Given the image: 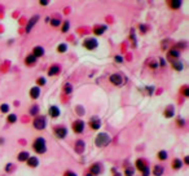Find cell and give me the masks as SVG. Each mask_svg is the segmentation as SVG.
<instances>
[{"label": "cell", "mask_w": 189, "mask_h": 176, "mask_svg": "<svg viewBox=\"0 0 189 176\" xmlns=\"http://www.w3.org/2000/svg\"><path fill=\"white\" fill-rule=\"evenodd\" d=\"M75 110H76V113H78L79 115H83V114H84V109H83L82 105H78V106L75 108Z\"/></svg>", "instance_id": "45"}, {"label": "cell", "mask_w": 189, "mask_h": 176, "mask_svg": "<svg viewBox=\"0 0 189 176\" xmlns=\"http://www.w3.org/2000/svg\"><path fill=\"white\" fill-rule=\"evenodd\" d=\"M126 81H127V79L123 78V75L119 74V73H114V74H111L109 76V82L113 86H115V87H122Z\"/></svg>", "instance_id": "4"}, {"label": "cell", "mask_w": 189, "mask_h": 176, "mask_svg": "<svg viewBox=\"0 0 189 176\" xmlns=\"http://www.w3.org/2000/svg\"><path fill=\"white\" fill-rule=\"evenodd\" d=\"M29 96L32 99V100H36L39 96H40V87L38 86H34L30 88V92H29Z\"/></svg>", "instance_id": "17"}, {"label": "cell", "mask_w": 189, "mask_h": 176, "mask_svg": "<svg viewBox=\"0 0 189 176\" xmlns=\"http://www.w3.org/2000/svg\"><path fill=\"white\" fill-rule=\"evenodd\" d=\"M32 149L38 154H44L47 152V143L44 137H36L32 143Z\"/></svg>", "instance_id": "2"}, {"label": "cell", "mask_w": 189, "mask_h": 176, "mask_svg": "<svg viewBox=\"0 0 189 176\" xmlns=\"http://www.w3.org/2000/svg\"><path fill=\"white\" fill-rule=\"evenodd\" d=\"M114 176H121V175H119V174H117V175H114Z\"/></svg>", "instance_id": "53"}, {"label": "cell", "mask_w": 189, "mask_h": 176, "mask_svg": "<svg viewBox=\"0 0 189 176\" xmlns=\"http://www.w3.org/2000/svg\"><path fill=\"white\" fill-rule=\"evenodd\" d=\"M102 170H104V167H102V164H101V163H99V162H96V163H93V164H91V166H90L88 172H90L92 176H99V175H101Z\"/></svg>", "instance_id": "7"}, {"label": "cell", "mask_w": 189, "mask_h": 176, "mask_svg": "<svg viewBox=\"0 0 189 176\" xmlns=\"http://www.w3.org/2000/svg\"><path fill=\"white\" fill-rule=\"evenodd\" d=\"M88 125H90L91 130H93V131H99V130L101 128V119H100L99 117H96V115H93V117L90 118Z\"/></svg>", "instance_id": "9"}, {"label": "cell", "mask_w": 189, "mask_h": 176, "mask_svg": "<svg viewBox=\"0 0 189 176\" xmlns=\"http://www.w3.org/2000/svg\"><path fill=\"white\" fill-rule=\"evenodd\" d=\"M152 172H150V169H149V166H147L145 169L141 171V176H149Z\"/></svg>", "instance_id": "44"}, {"label": "cell", "mask_w": 189, "mask_h": 176, "mask_svg": "<svg viewBox=\"0 0 189 176\" xmlns=\"http://www.w3.org/2000/svg\"><path fill=\"white\" fill-rule=\"evenodd\" d=\"M36 62H38V58H36L35 56H32L31 53H30V55H27L26 57H25V65L29 66V67H31V66H35V65H36Z\"/></svg>", "instance_id": "16"}, {"label": "cell", "mask_w": 189, "mask_h": 176, "mask_svg": "<svg viewBox=\"0 0 189 176\" xmlns=\"http://www.w3.org/2000/svg\"><path fill=\"white\" fill-rule=\"evenodd\" d=\"M148 66H149L152 70H156V69H158V67H159L158 61H150V62L148 64Z\"/></svg>", "instance_id": "39"}, {"label": "cell", "mask_w": 189, "mask_h": 176, "mask_svg": "<svg viewBox=\"0 0 189 176\" xmlns=\"http://www.w3.org/2000/svg\"><path fill=\"white\" fill-rule=\"evenodd\" d=\"M84 176H92V175H91V174L87 171V172H84Z\"/></svg>", "instance_id": "52"}, {"label": "cell", "mask_w": 189, "mask_h": 176, "mask_svg": "<svg viewBox=\"0 0 189 176\" xmlns=\"http://www.w3.org/2000/svg\"><path fill=\"white\" fill-rule=\"evenodd\" d=\"M167 60L168 61H175V60H180V51L179 49H176V48H170L168 51H167Z\"/></svg>", "instance_id": "11"}, {"label": "cell", "mask_w": 189, "mask_h": 176, "mask_svg": "<svg viewBox=\"0 0 189 176\" xmlns=\"http://www.w3.org/2000/svg\"><path fill=\"white\" fill-rule=\"evenodd\" d=\"M182 5H183V2H180V0H170V2H167V7L170 8V9H172V11L180 9Z\"/></svg>", "instance_id": "14"}, {"label": "cell", "mask_w": 189, "mask_h": 176, "mask_svg": "<svg viewBox=\"0 0 189 176\" xmlns=\"http://www.w3.org/2000/svg\"><path fill=\"white\" fill-rule=\"evenodd\" d=\"M175 115V108L174 105H168V106H166L165 111H163V117L165 118H172Z\"/></svg>", "instance_id": "21"}, {"label": "cell", "mask_w": 189, "mask_h": 176, "mask_svg": "<svg viewBox=\"0 0 189 176\" xmlns=\"http://www.w3.org/2000/svg\"><path fill=\"white\" fill-rule=\"evenodd\" d=\"M82 46L87 51H94L99 47V42H97L96 38H85L82 43Z\"/></svg>", "instance_id": "5"}, {"label": "cell", "mask_w": 189, "mask_h": 176, "mask_svg": "<svg viewBox=\"0 0 189 176\" xmlns=\"http://www.w3.org/2000/svg\"><path fill=\"white\" fill-rule=\"evenodd\" d=\"M187 46H188L187 42H179L174 48H176V49H177V48H180V49H185V48H187Z\"/></svg>", "instance_id": "40"}, {"label": "cell", "mask_w": 189, "mask_h": 176, "mask_svg": "<svg viewBox=\"0 0 189 176\" xmlns=\"http://www.w3.org/2000/svg\"><path fill=\"white\" fill-rule=\"evenodd\" d=\"M133 174H135L133 167L128 166V163H127L126 167H124V176H133Z\"/></svg>", "instance_id": "29"}, {"label": "cell", "mask_w": 189, "mask_h": 176, "mask_svg": "<svg viewBox=\"0 0 189 176\" xmlns=\"http://www.w3.org/2000/svg\"><path fill=\"white\" fill-rule=\"evenodd\" d=\"M185 123H187V122H185V119H184V118H182V117H179V118L176 119V126H177V127H184V126H185Z\"/></svg>", "instance_id": "38"}, {"label": "cell", "mask_w": 189, "mask_h": 176, "mask_svg": "<svg viewBox=\"0 0 189 176\" xmlns=\"http://www.w3.org/2000/svg\"><path fill=\"white\" fill-rule=\"evenodd\" d=\"M9 105H8V104H2V105H0V111H2L3 114H7L8 111H9Z\"/></svg>", "instance_id": "36"}, {"label": "cell", "mask_w": 189, "mask_h": 176, "mask_svg": "<svg viewBox=\"0 0 189 176\" xmlns=\"http://www.w3.org/2000/svg\"><path fill=\"white\" fill-rule=\"evenodd\" d=\"M183 163H184V164H189V157H188V155H185V157H184Z\"/></svg>", "instance_id": "50"}, {"label": "cell", "mask_w": 189, "mask_h": 176, "mask_svg": "<svg viewBox=\"0 0 189 176\" xmlns=\"http://www.w3.org/2000/svg\"><path fill=\"white\" fill-rule=\"evenodd\" d=\"M60 71H61V66H60L58 64H55V65H52L48 69V75L49 76H55V75H58Z\"/></svg>", "instance_id": "20"}, {"label": "cell", "mask_w": 189, "mask_h": 176, "mask_svg": "<svg viewBox=\"0 0 189 176\" xmlns=\"http://www.w3.org/2000/svg\"><path fill=\"white\" fill-rule=\"evenodd\" d=\"M62 91H64L65 95H71V92H73V84L69 83V82L64 83V86H62Z\"/></svg>", "instance_id": "27"}, {"label": "cell", "mask_w": 189, "mask_h": 176, "mask_svg": "<svg viewBox=\"0 0 189 176\" xmlns=\"http://www.w3.org/2000/svg\"><path fill=\"white\" fill-rule=\"evenodd\" d=\"M38 21H39V14H35V16H32L31 18L27 21L26 26H25V31H26L27 34H29V32H31V30L34 29V26H35V25L38 23Z\"/></svg>", "instance_id": "10"}, {"label": "cell", "mask_w": 189, "mask_h": 176, "mask_svg": "<svg viewBox=\"0 0 189 176\" xmlns=\"http://www.w3.org/2000/svg\"><path fill=\"white\" fill-rule=\"evenodd\" d=\"M171 66H172V69L175 70V71H183L184 70V62L182 60H175L171 62Z\"/></svg>", "instance_id": "19"}, {"label": "cell", "mask_w": 189, "mask_h": 176, "mask_svg": "<svg viewBox=\"0 0 189 176\" xmlns=\"http://www.w3.org/2000/svg\"><path fill=\"white\" fill-rule=\"evenodd\" d=\"M84 149H85V143L83 141V140H76L75 144H74V150H75V153L83 154Z\"/></svg>", "instance_id": "12"}, {"label": "cell", "mask_w": 189, "mask_h": 176, "mask_svg": "<svg viewBox=\"0 0 189 176\" xmlns=\"http://www.w3.org/2000/svg\"><path fill=\"white\" fill-rule=\"evenodd\" d=\"M154 176H162L163 172H165V169H163V166L162 164H156L153 167V171H150Z\"/></svg>", "instance_id": "25"}, {"label": "cell", "mask_w": 189, "mask_h": 176, "mask_svg": "<svg viewBox=\"0 0 189 176\" xmlns=\"http://www.w3.org/2000/svg\"><path fill=\"white\" fill-rule=\"evenodd\" d=\"M183 166H184L183 161H182V159H179V158H175V159H174L172 162H171V167H172V170H175V171L182 170V169H183Z\"/></svg>", "instance_id": "22"}, {"label": "cell", "mask_w": 189, "mask_h": 176, "mask_svg": "<svg viewBox=\"0 0 189 176\" xmlns=\"http://www.w3.org/2000/svg\"><path fill=\"white\" fill-rule=\"evenodd\" d=\"M31 55L32 56H35L36 58H40L44 56V48H43L41 46H36V47H34L32 48V52H31Z\"/></svg>", "instance_id": "18"}, {"label": "cell", "mask_w": 189, "mask_h": 176, "mask_svg": "<svg viewBox=\"0 0 189 176\" xmlns=\"http://www.w3.org/2000/svg\"><path fill=\"white\" fill-rule=\"evenodd\" d=\"M62 176H78L74 171H71V170H67V171H65L64 172V175Z\"/></svg>", "instance_id": "47"}, {"label": "cell", "mask_w": 189, "mask_h": 176, "mask_svg": "<svg viewBox=\"0 0 189 176\" xmlns=\"http://www.w3.org/2000/svg\"><path fill=\"white\" fill-rule=\"evenodd\" d=\"M39 4L46 7V5H48V4H49V2H48V0H39Z\"/></svg>", "instance_id": "48"}, {"label": "cell", "mask_w": 189, "mask_h": 176, "mask_svg": "<svg viewBox=\"0 0 189 176\" xmlns=\"http://www.w3.org/2000/svg\"><path fill=\"white\" fill-rule=\"evenodd\" d=\"M69 49V46L66 43H61V44H58V47H57V52L58 53H66Z\"/></svg>", "instance_id": "28"}, {"label": "cell", "mask_w": 189, "mask_h": 176, "mask_svg": "<svg viewBox=\"0 0 189 176\" xmlns=\"http://www.w3.org/2000/svg\"><path fill=\"white\" fill-rule=\"evenodd\" d=\"M36 83H38V87H43V86L47 84V79L43 78V76H39V78L36 79Z\"/></svg>", "instance_id": "35"}, {"label": "cell", "mask_w": 189, "mask_h": 176, "mask_svg": "<svg viewBox=\"0 0 189 176\" xmlns=\"http://www.w3.org/2000/svg\"><path fill=\"white\" fill-rule=\"evenodd\" d=\"M26 163H27L29 167H31V169H36V167L39 166V158L38 157H30L26 161Z\"/></svg>", "instance_id": "24"}, {"label": "cell", "mask_w": 189, "mask_h": 176, "mask_svg": "<svg viewBox=\"0 0 189 176\" xmlns=\"http://www.w3.org/2000/svg\"><path fill=\"white\" fill-rule=\"evenodd\" d=\"M145 90H147L148 96H152L154 93V90H156V88H154V86H149V87H145Z\"/></svg>", "instance_id": "41"}, {"label": "cell", "mask_w": 189, "mask_h": 176, "mask_svg": "<svg viewBox=\"0 0 189 176\" xmlns=\"http://www.w3.org/2000/svg\"><path fill=\"white\" fill-rule=\"evenodd\" d=\"M29 158H30V153L26 152V150H22V152L18 153V155H17V161L18 162H26Z\"/></svg>", "instance_id": "26"}, {"label": "cell", "mask_w": 189, "mask_h": 176, "mask_svg": "<svg viewBox=\"0 0 189 176\" xmlns=\"http://www.w3.org/2000/svg\"><path fill=\"white\" fill-rule=\"evenodd\" d=\"M60 114H61V111H60V108L58 106H56V105H52V106H49V109H48V115L51 117V118H58L60 117Z\"/></svg>", "instance_id": "13"}, {"label": "cell", "mask_w": 189, "mask_h": 176, "mask_svg": "<svg viewBox=\"0 0 189 176\" xmlns=\"http://www.w3.org/2000/svg\"><path fill=\"white\" fill-rule=\"evenodd\" d=\"M180 93H182L184 97H189V86L184 84V86L182 87V90H180Z\"/></svg>", "instance_id": "32"}, {"label": "cell", "mask_w": 189, "mask_h": 176, "mask_svg": "<svg viewBox=\"0 0 189 176\" xmlns=\"http://www.w3.org/2000/svg\"><path fill=\"white\" fill-rule=\"evenodd\" d=\"M7 122L9 123V125H14V123L17 122V115L16 114H9V115L7 117Z\"/></svg>", "instance_id": "33"}, {"label": "cell", "mask_w": 189, "mask_h": 176, "mask_svg": "<svg viewBox=\"0 0 189 176\" xmlns=\"http://www.w3.org/2000/svg\"><path fill=\"white\" fill-rule=\"evenodd\" d=\"M147 166H148V163L145 162V159H143V158H139V159H136V161H135V167H136V169L139 170L140 172H141V171H143Z\"/></svg>", "instance_id": "23"}, {"label": "cell", "mask_w": 189, "mask_h": 176, "mask_svg": "<svg viewBox=\"0 0 189 176\" xmlns=\"http://www.w3.org/2000/svg\"><path fill=\"white\" fill-rule=\"evenodd\" d=\"M12 170H14V166H13V163H8V164L5 166V172H11Z\"/></svg>", "instance_id": "46"}, {"label": "cell", "mask_w": 189, "mask_h": 176, "mask_svg": "<svg viewBox=\"0 0 189 176\" xmlns=\"http://www.w3.org/2000/svg\"><path fill=\"white\" fill-rule=\"evenodd\" d=\"M123 57L121 56V55H117V56H114V62H117V64H123Z\"/></svg>", "instance_id": "43"}, {"label": "cell", "mask_w": 189, "mask_h": 176, "mask_svg": "<svg viewBox=\"0 0 189 176\" xmlns=\"http://www.w3.org/2000/svg\"><path fill=\"white\" fill-rule=\"evenodd\" d=\"M69 30H70V22L69 21H65L64 23H62V27H61V32H67Z\"/></svg>", "instance_id": "34"}, {"label": "cell", "mask_w": 189, "mask_h": 176, "mask_svg": "<svg viewBox=\"0 0 189 176\" xmlns=\"http://www.w3.org/2000/svg\"><path fill=\"white\" fill-rule=\"evenodd\" d=\"M38 113H39V106H38V105H32V106H30V109H29L30 115H38Z\"/></svg>", "instance_id": "31"}, {"label": "cell", "mask_w": 189, "mask_h": 176, "mask_svg": "<svg viewBox=\"0 0 189 176\" xmlns=\"http://www.w3.org/2000/svg\"><path fill=\"white\" fill-rule=\"evenodd\" d=\"M139 31H140V34H145L148 31V26L147 25H139Z\"/></svg>", "instance_id": "42"}, {"label": "cell", "mask_w": 189, "mask_h": 176, "mask_svg": "<svg viewBox=\"0 0 189 176\" xmlns=\"http://www.w3.org/2000/svg\"><path fill=\"white\" fill-rule=\"evenodd\" d=\"M32 127L38 130V131H41V130H44L47 127V118L44 115H38L34 118L32 120Z\"/></svg>", "instance_id": "3"}, {"label": "cell", "mask_w": 189, "mask_h": 176, "mask_svg": "<svg viewBox=\"0 0 189 176\" xmlns=\"http://www.w3.org/2000/svg\"><path fill=\"white\" fill-rule=\"evenodd\" d=\"M158 65H161L162 67H163V66H166V61L163 60V58H159V64H158Z\"/></svg>", "instance_id": "49"}, {"label": "cell", "mask_w": 189, "mask_h": 176, "mask_svg": "<svg viewBox=\"0 0 189 176\" xmlns=\"http://www.w3.org/2000/svg\"><path fill=\"white\" fill-rule=\"evenodd\" d=\"M108 30V26L106 25H96L93 27V34L96 35V37H101L102 34Z\"/></svg>", "instance_id": "15"}, {"label": "cell", "mask_w": 189, "mask_h": 176, "mask_svg": "<svg viewBox=\"0 0 189 176\" xmlns=\"http://www.w3.org/2000/svg\"><path fill=\"white\" fill-rule=\"evenodd\" d=\"M111 143V137L109 134H105V132H100V134L94 137V145L97 148H105Z\"/></svg>", "instance_id": "1"}, {"label": "cell", "mask_w": 189, "mask_h": 176, "mask_svg": "<svg viewBox=\"0 0 189 176\" xmlns=\"http://www.w3.org/2000/svg\"><path fill=\"white\" fill-rule=\"evenodd\" d=\"M3 144H4V139L0 137V145H3Z\"/></svg>", "instance_id": "51"}, {"label": "cell", "mask_w": 189, "mask_h": 176, "mask_svg": "<svg viewBox=\"0 0 189 176\" xmlns=\"http://www.w3.org/2000/svg\"><path fill=\"white\" fill-rule=\"evenodd\" d=\"M49 23H51V26H52V27H58L60 25H61V21H60L58 18H52L49 21Z\"/></svg>", "instance_id": "37"}, {"label": "cell", "mask_w": 189, "mask_h": 176, "mask_svg": "<svg viewBox=\"0 0 189 176\" xmlns=\"http://www.w3.org/2000/svg\"><path fill=\"white\" fill-rule=\"evenodd\" d=\"M71 130L74 131V134H78V135L83 134V131H84V122L82 119H78V120L73 122Z\"/></svg>", "instance_id": "8"}, {"label": "cell", "mask_w": 189, "mask_h": 176, "mask_svg": "<svg viewBox=\"0 0 189 176\" xmlns=\"http://www.w3.org/2000/svg\"><path fill=\"white\" fill-rule=\"evenodd\" d=\"M53 135L60 139V140H62L67 136V128L65 126H55L53 127Z\"/></svg>", "instance_id": "6"}, {"label": "cell", "mask_w": 189, "mask_h": 176, "mask_svg": "<svg viewBox=\"0 0 189 176\" xmlns=\"http://www.w3.org/2000/svg\"><path fill=\"white\" fill-rule=\"evenodd\" d=\"M157 158H158L159 161H166L167 158H168V154H167L166 150H159L158 154H157Z\"/></svg>", "instance_id": "30"}]
</instances>
